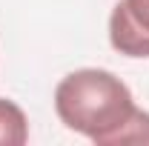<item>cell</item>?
I'll use <instances>...</instances> for the list:
<instances>
[{"label":"cell","mask_w":149,"mask_h":146,"mask_svg":"<svg viewBox=\"0 0 149 146\" xmlns=\"http://www.w3.org/2000/svg\"><path fill=\"white\" fill-rule=\"evenodd\" d=\"M60 123L97 146H118V135L138 112L129 86L106 69H74L55 89Z\"/></svg>","instance_id":"6da1fadb"},{"label":"cell","mask_w":149,"mask_h":146,"mask_svg":"<svg viewBox=\"0 0 149 146\" xmlns=\"http://www.w3.org/2000/svg\"><path fill=\"white\" fill-rule=\"evenodd\" d=\"M109 43L126 57H149V0H118L109 17Z\"/></svg>","instance_id":"7a4b0ae2"},{"label":"cell","mask_w":149,"mask_h":146,"mask_svg":"<svg viewBox=\"0 0 149 146\" xmlns=\"http://www.w3.org/2000/svg\"><path fill=\"white\" fill-rule=\"evenodd\" d=\"M29 140V120L17 103L0 97V146H23Z\"/></svg>","instance_id":"3957f363"}]
</instances>
